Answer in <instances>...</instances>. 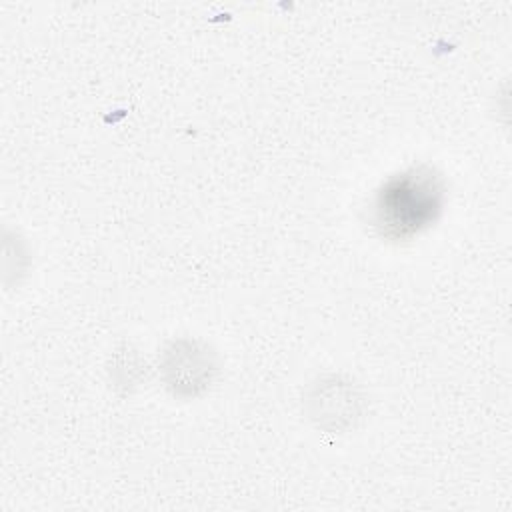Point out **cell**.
Masks as SVG:
<instances>
[{
	"mask_svg": "<svg viewBox=\"0 0 512 512\" xmlns=\"http://www.w3.org/2000/svg\"><path fill=\"white\" fill-rule=\"evenodd\" d=\"M444 202V178L428 164L410 166L386 178L376 190L370 224L384 240H410L438 220Z\"/></svg>",
	"mask_w": 512,
	"mask_h": 512,
	"instance_id": "6da1fadb",
	"label": "cell"
}]
</instances>
